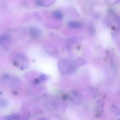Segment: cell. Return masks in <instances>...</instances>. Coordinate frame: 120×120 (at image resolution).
I'll return each instance as SVG.
<instances>
[{"label": "cell", "mask_w": 120, "mask_h": 120, "mask_svg": "<svg viewBox=\"0 0 120 120\" xmlns=\"http://www.w3.org/2000/svg\"><path fill=\"white\" fill-rule=\"evenodd\" d=\"M46 76L45 75H42L41 76V77H40V79H41V80H45L46 79Z\"/></svg>", "instance_id": "8"}, {"label": "cell", "mask_w": 120, "mask_h": 120, "mask_svg": "<svg viewBox=\"0 0 120 120\" xmlns=\"http://www.w3.org/2000/svg\"><path fill=\"white\" fill-rule=\"evenodd\" d=\"M8 105V102L7 99L4 98H0V108H5Z\"/></svg>", "instance_id": "5"}, {"label": "cell", "mask_w": 120, "mask_h": 120, "mask_svg": "<svg viewBox=\"0 0 120 120\" xmlns=\"http://www.w3.org/2000/svg\"><path fill=\"white\" fill-rule=\"evenodd\" d=\"M11 118L13 120H20L21 116L18 113H14L10 115Z\"/></svg>", "instance_id": "6"}, {"label": "cell", "mask_w": 120, "mask_h": 120, "mask_svg": "<svg viewBox=\"0 0 120 120\" xmlns=\"http://www.w3.org/2000/svg\"><path fill=\"white\" fill-rule=\"evenodd\" d=\"M2 120H13L11 118L10 116H4L2 118Z\"/></svg>", "instance_id": "7"}, {"label": "cell", "mask_w": 120, "mask_h": 120, "mask_svg": "<svg viewBox=\"0 0 120 120\" xmlns=\"http://www.w3.org/2000/svg\"><path fill=\"white\" fill-rule=\"evenodd\" d=\"M39 120H47L45 118H41V119H40Z\"/></svg>", "instance_id": "9"}, {"label": "cell", "mask_w": 120, "mask_h": 120, "mask_svg": "<svg viewBox=\"0 0 120 120\" xmlns=\"http://www.w3.org/2000/svg\"><path fill=\"white\" fill-rule=\"evenodd\" d=\"M30 33L32 36L37 38L40 36L41 32L38 28L35 27H31L29 29Z\"/></svg>", "instance_id": "2"}, {"label": "cell", "mask_w": 120, "mask_h": 120, "mask_svg": "<svg viewBox=\"0 0 120 120\" xmlns=\"http://www.w3.org/2000/svg\"><path fill=\"white\" fill-rule=\"evenodd\" d=\"M53 17L57 19H61L63 17L62 13L58 10L55 11L53 13Z\"/></svg>", "instance_id": "4"}, {"label": "cell", "mask_w": 120, "mask_h": 120, "mask_svg": "<svg viewBox=\"0 0 120 120\" xmlns=\"http://www.w3.org/2000/svg\"><path fill=\"white\" fill-rule=\"evenodd\" d=\"M11 47L10 37L7 35H3L0 37V47L5 50H9Z\"/></svg>", "instance_id": "1"}, {"label": "cell", "mask_w": 120, "mask_h": 120, "mask_svg": "<svg viewBox=\"0 0 120 120\" xmlns=\"http://www.w3.org/2000/svg\"></svg>", "instance_id": "10"}, {"label": "cell", "mask_w": 120, "mask_h": 120, "mask_svg": "<svg viewBox=\"0 0 120 120\" xmlns=\"http://www.w3.org/2000/svg\"><path fill=\"white\" fill-rule=\"evenodd\" d=\"M68 26L71 28L73 29H80L82 26V25L80 22L76 21H70L68 23Z\"/></svg>", "instance_id": "3"}]
</instances>
